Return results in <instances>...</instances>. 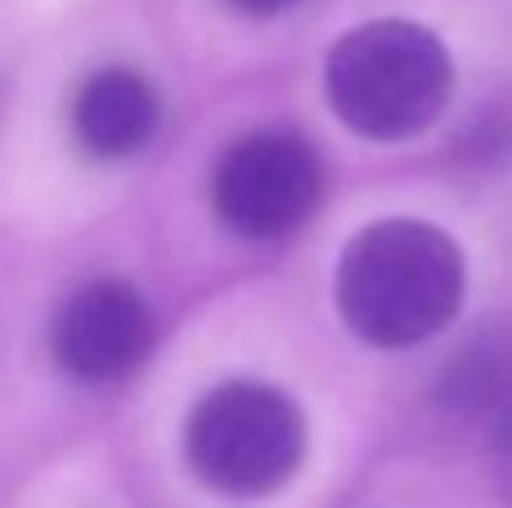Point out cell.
<instances>
[{"label":"cell","instance_id":"6da1fadb","mask_svg":"<svg viewBox=\"0 0 512 508\" xmlns=\"http://www.w3.org/2000/svg\"><path fill=\"white\" fill-rule=\"evenodd\" d=\"M463 248L427 221L364 225L337 266V311L373 347H414L459 315Z\"/></svg>","mask_w":512,"mask_h":508},{"label":"cell","instance_id":"7a4b0ae2","mask_svg":"<svg viewBox=\"0 0 512 508\" xmlns=\"http://www.w3.org/2000/svg\"><path fill=\"white\" fill-rule=\"evenodd\" d=\"M328 99L351 131L369 140H409L450 104L454 59L445 41L409 18H378L328 50Z\"/></svg>","mask_w":512,"mask_h":508},{"label":"cell","instance_id":"3957f363","mask_svg":"<svg viewBox=\"0 0 512 508\" xmlns=\"http://www.w3.org/2000/svg\"><path fill=\"white\" fill-rule=\"evenodd\" d=\"M194 473L221 495H270L306 455V423L283 392L261 383H225L194 405L185 428Z\"/></svg>","mask_w":512,"mask_h":508},{"label":"cell","instance_id":"277c9868","mask_svg":"<svg viewBox=\"0 0 512 508\" xmlns=\"http://www.w3.org/2000/svg\"><path fill=\"white\" fill-rule=\"evenodd\" d=\"M319 162L292 135H252L221 158L212 180L216 216L243 239H279L319 203Z\"/></svg>","mask_w":512,"mask_h":508},{"label":"cell","instance_id":"5b68a950","mask_svg":"<svg viewBox=\"0 0 512 508\" xmlns=\"http://www.w3.org/2000/svg\"><path fill=\"white\" fill-rule=\"evenodd\" d=\"M153 347V315L131 284H86L54 324V356L81 383H113L144 365Z\"/></svg>","mask_w":512,"mask_h":508},{"label":"cell","instance_id":"8992f818","mask_svg":"<svg viewBox=\"0 0 512 508\" xmlns=\"http://www.w3.org/2000/svg\"><path fill=\"white\" fill-rule=\"evenodd\" d=\"M72 131L99 158H122L158 131V95L131 68H104L81 86L72 104Z\"/></svg>","mask_w":512,"mask_h":508},{"label":"cell","instance_id":"52a82bcc","mask_svg":"<svg viewBox=\"0 0 512 508\" xmlns=\"http://www.w3.org/2000/svg\"><path fill=\"white\" fill-rule=\"evenodd\" d=\"M459 158L472 167H490V162L512 158V108L499 104L490 113H481L468 126V135L459 140Z\"/></svg>","mask_w":512,"mask_h":508},{"label":"cell","instance_id":"ba28073f","mask_svg":"<svg viewBox=\"0 0 512 508\" xmlns=\"http://www.w3.org/2000/svg\"><path fill=\"white\" fill-rule=\"evenodd\" d=\"M486 477L495 495L512 508V401L499 405L486 432Z\"/></svg>","mask_w":512,"mask_h":508},{"label":"cell","instance_id":"9c48e42d","mask_svg":"<svg viewBox=\"0 0 512 508\" xmlns=\"http://www.w3.org/2000/svg\"><path fill=\"white\" fill-rule=\"evenodd\" d=\"M234 9H243V14H279V9L297 5V0H230Z\"/></svg>","mask_w":512,"mask_h":508}]
</instances>
